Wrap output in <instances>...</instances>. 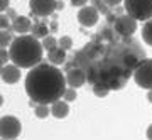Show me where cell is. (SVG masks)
Wrapping results in <instances>:
<instances>
[{
	"instance_id": "d590c367",
	"label": "cell",
	"mask_w": 152,
	"mask_h": 140,
	"mask_svg": "<svg viewBox=\"0 0 152 140\" xmlns=\"http://www.w3.org/2000/svg\"><path fill=\"white\" fill-rule=\"evenodd\" d=\"M0 69H2V66H0Z\"/></svg>"
},
{
	"instance_id": "3957f363",
	"label": "cell",
	"mask_w": 152,
	"mask_h": 140,
	"mask_svg": "<svg viewBox=\"0 0 152 140\" xmlns=\"http://www.w3.org/2000/svg\"><path fill=\"white\" fill-rule=\"evenodd\" d=\"M42 52L44 49L39 39L29 34H19L9 46L10 61L20 69H31L32 66L39 64L42 61Z\"/></svg>"
},
{
	"instance_id": "30bf717a",
	"label": "cell",
	"mask_w": 152,
	"mask_h": 140,
	"mask_svg": "<svg viewBox=\"0 0 152 140\" xmlns=\"http://www.w3.org/2000/svg\"><path fill=\"white\" fill-rule=\"evenodd\" d=\"M66 85L71 88H80L83 86L85 83H86V74H85V71L81 68H78V66H71L69 69H66Z\"/></svg>"
},
{
	"instance_id": "5bb4252c",
	"label": "cell",
	"mask_w": 152,
	"mask_h": 140,
	"mask_svg": "<svg viewBox=\"0 0 152 140\" xmlns=\"http://www.w3.org/2000/svg\"><path fill=\"white\" fill-rule=\"evenodd\" d=\"M48 61L51 64L54 66H61L66 63V51L64 49H61L59 46H56L53 47L51 51H48Z\"/></svg>"
},
{
	"instance_id": "4316f807",
	"label": "cell",
	"mask_w": 152,
	"mask_h": 140,
	"mask_svg": "<svg viewBox=\"0 0 152 140\" xmlns=\"http://www.w3.org/2000/svg\"><path fill=\"white\" fill-rule=\"evenodd\" d=\"M10 5V0H0V12H5Z\"/></svg>"
},
{
	"instance_id": "836d02e7",
	"label": "cell",
	"mask_w": 152,
	"mask_h": 140,
	"mask_svg": "<svg viewBox=\"0 0 152 140\" xmlns=\"http://www.w3.org/2000/svg\"><path fill=\"white\" fill-rule=\"evenodd\" d=\"M36 105H37V103L34 101V100H29V106H31V108H34Z\"/></svg>"
},
{
	"instance_id": "8fae6325",
	"label": "cell",
	"mask_w": 152,
	"mask_h": 140,
	"mask_svg": "<svg viewBox=\"0 0 152 140\" xmlns=\"http://www.w3.org/2000/svg\"><path fill=\"white\" fill-rule=\"evenodd\" d=\"M0 78L7 85H15L20 79V68L15 64H4L0 69Z\"/></svg>"
},
{
	"instance_id": "44dd1931",
	"label": "cell",
	"mask_w": 152,
	"mask_h": 140,
	"mask_svg": "<svg viewBox=\"0 0 152 140\" xmlns=\"http://www.w3.org/2000/svg\"><path fill=\"white\" fill-rule=\"evenodd\" d=\"M41 44H42V49H46V51H51L53 47H56L58 46V41H56V37H53V36H46V37H42V41H41Z\"/></svg>"
},
{
	"instance_id": "83f0119b",
	"label": "cell",
	"mask_w": 152,
	"mask_h": 140,
	"mask_svg": "<svg viewBox=\"0 0 152 140\" xmlns=\"http://www.w3.org/2000/svg\"><path fill=\"white\" fill-rule=\"evenodd\" d=\"M86 2H88V0H71V5H75V7H83V5H86Z\"/></svg>"
},
{
	"instance_id": "cb8c5ba5",
	"label": "cell",
	"mask_w": 152,
	"mask_h": 140,
	"mask_svg": "<svg viewBox=\"0 0 152 140\" xmlns=\"http://www.w3.org/2000/svg\"><path fill=\"white\" fill-rule=\"evenodd\" d=\"M0 29H10V19L0 12Z\"/></svg>"
},
{
	"instance_id": "e575fe53",
	"label": "cell",
	"mask_w": 152,
	"mask_h": 140,
	"mask_svg": "<svg viewBox=\"0 0 152 140\" xmlns=\"http://www.w3.org/2000/svg\"><path fill=\"white\" fill-rule=\"evenodd\" d=\"M2 105H4V96L0 95V106H2Z\"/></svg>"
},
{
	"instance_id": "f1b7e54d",
	"label": "cell",
	"mask_w": 152,
	"mask_h": 140,
	"mask_svg": "<svg viewBox=\"0 0 152 140\" xmlns=\"http://www.w3.org/2000/svg\"><path fill=\"white\" fill-rule=\"evenodd\" d=\"M5 15L9 17V19H15L17 14H15V10H14V9H7V10H5Z\"/></svg>"
},
{
	"instance_id": "ac0fdd59",
	"label": "cell",
	"mask_w": 152,
	"mask_h": 140,
	"mask_svg": "<svg viewBox=\"0 0 152 140\" xmlns=\"http://www.w3.org/2000/svg\"><path fill=\"white\" fill-rule=\"evenodd\" d=\"M34 113H36L37 118H48L49 115H51V108H49V105H46V103H37V105L34 106Z\"/></svg>"
},
{
	"instance_id": "7c38bea8",
	"label": "cell",
	"mask_w": 152,
	"mask_h": 140,
	"mask_svg": "<svg viewBox=\"0 0 152 140\" xmlns=\"http://www.w3.org/2000/svg\"><path fill=\"white\" fill-rule=\"evenodd\" d=\"M31 26L32 22L31 19L26 15H17L15 19H12V24H10V29L12 32H17V34H27L31 31Z\"/></svg>"
},
{
	"instance_id": "6da1fadb",
	"label": "cell",
	"mask_w": 152,
	"mask_h": 140,
	"mask_svg": "<svg viewBox=\"0 0 152 140\" xmlns=\"http://www.w3.org/2000/svg\"><path fill=\"white\" fill-rule=\"evenodd\" d=\"M145 58V51L134 37H120L113 26L107 22L98 29L80 51L73 56V66L85 71L90 85L102 83L110 91H118L132 78L139 61Z\"/></svg>"
},
{
	"instance_id": "4fadbf2b",
	"label": "cell",
	"mask_w": 152,
	"mask_h": 140,
	"mask_svg": "<svg viewBox=\"0 0 152 140\" xmlns=\"http://www.w3.org/2000/svg\"><path fill=\"white\" fill-rule=\"evenodd\" d=\"M51 115L56 117V118H66L68 113H69V106H68V101L64 100H56V101L51 103Z\"/></svg>"
},
{
	"instance_id": "7a4b0ae2",
	"label": "cell",
	"mask_w": 152,
	"mask_h": 140,
	"mask_svg": "<svg viewBox=\"0 0 152 140\" xmlns=\"http://www.w3.org/2000/svg\"><path fill=\"white\" fill-rule=\"evenodd\" d=\"M66 90V78L58 66L51 63H39L32 66L26 76V93L36 103L51 105L63 98Z\"/></svg>"
},
{
	"instance_id": "8992f818",
	"label": "cell",
	"mask_w": 152,
	"mask_h": 140,
	"mask_svg": "<svg viewBox=\"0 0 152 140\" xmlns=\"http://www.w3.org/2000/svg\"><path fill=\"white\" fill-rule=\"evenodd\" d=\"M22 132V123L20 120L7 115V117H0V139L5 140H12L17 139Z\"/></svg>"
},
{
	"instance_id": "7402d4cb",
	"label": "cell",
	"mask_w": 152,
	"mask_h": 140,
	"mask_svg": "<svg viewBox=\"0 0 152 140\" xmlns=\"http://www.w3.org/2000/svg\"><path fill=\"white\" fill-rule=\"evenodd\" d=\"M58 46H59L61 49H64V51H69V49H73V39H71L69 36H63V37H59V41H58Z\"/></svg>"
},
{
	"instance_id": "f546056e",
	"label": "cell",
	"mask_w": 152,
	"mask_h": 140,
	"mask_svg": "<svg viewBox=\"0 0 152 140\" xmlns=\"http://www.w3.org/2000/svg\"><path fill=\"white\" fill-rule=\"evenodd\" d=\"M58 31V22H56V19L51 24H49V32H56Z\"/></svg>"
},
{
	"instance_id": "52a82bcc",
	"label": "cell",
	"mask_w": 152,
	"mask_h": 140,
	"mask_svg": "<svg viewBox=\"0 0 152 140\" xmlns=\"http://www.w3.org/2000/svg\"><path fill=\"white\" fill-rule=\"evenodd\" d=\"M113 29L120 37H132L134 32L137 31V20L134 17H130L129 14H120L117 15V19L113 20Z\"/></svg>"
},
{
	"instance_id": "4dcf8cb0",
	"label": "cell",
	"mask_w": 152,
	"mask_h": 140,
	"mask_svg": "<svg viewBox=\"0 0 152 140\" xmlns=\"http://www.w3.org/2000/svg\"><path fill=\"white\" fill-rule=\"evenodd\" d=\"M64 9V4L61 0H56V10H63Z\"/></svg>"
},
{
	"instance_id": "484cf974",
	"label": "cell",
	"mask_w": 152,
	"mask_h": 140,
	"mask_svg": "<svg viewBox=\"0 0 152 140\" xmlns=\"http://www.w3.org/2000/svg\"><path fill=\"white\" fill-rule=\"evenodd\" d=\"M124 0H105V4L110 7V9H113V7H117V5H120Z\"/></svg>"
},
{
	"instance_id": "603a6c76",
	"label": "cell",
	"mask_w": 152,
	"mask_h": 140,
	"mask_svg": "<svg viewBox=\"0 0 152 140\" xmlns=\"http://www.w3.org/2000/svg\"><path fill=\"white\" fill-rule=\"evenodd\" d=\"M76 98H78V95H76V88H68L66 86L64 93H63V100L64 101H75Z\"/></svg>"
},
{
	"instance_id": "277c9868",
	"label": "cell",
	"mask_w": 152,
	"mask_h": 140,
	"mask_svg": "<svg viewBox=\"0 0 152 140\" xmlns=\"http://www.w3.org/2000/svg\"><path fill=\"white\" fill-rule=\"evenodd\" d=\"M124 9L135 20L152 19V0H124Z\"/></svg>"
},
{
	"instance_id": "ba28073f",
	"label": "cell",
	"mask_w": 152,
	"mask_h": 140,
	"mask_svg": "<svg viewBox=\"0 0 152 140\" xmlns=\"http://www.w3.org/2000/svg\"><path fill=\"white\" fill-rule=\"evenodd\" d=\"M29 9L34 17H49L56 10V0H31Z\"/></svg>"
},
{
	"instance_id": "d6a6232c",
	"label": "cell",
	"mask_w": 152,
	"mask_h": 140,
	"mask_svg": "<svg viewBox=\"0 0 152 140\" xmlns=\"http://www.w3.org/2000/svg\"><path fill=\"white\" fill-rule=\"evenodd\" d=\"M147 100L152 103V90H149V93H147Z\"/></svg>"
},
{
	"instance_id": "9c48e42d",
	"label": "cell",
	"mask_w": 152,
	"mask_h": 140,
	"mask_svg": "<svg viewBox=\"0 0 152 140\" xmlns=\"http://www.w3.org/2000/svg\"><path fill=\"white\" fill-rule=\"evenodd\" d=\"M98 17H100V14H98V10L93 5H83V7H80V12H78V20H80V24H81L83 27L96 26Z\"/></svg>"
},
{
	"instance_id": "5b68a950",
	"label": "cell",
	"mask_w": 152,
	"mask_h": 140,
	"mask_svg": "<svg viewBox=\"0 0 152 140\" xmlns=\"http://www.w3.org/2000/svg\"><path fill=\"white\" fill-rule=\"evenodd\" d=\"M132 76H134L139 88L152 90V59L144 58L142 61H139V64L135 66Z\"/></svg>"
},
{
	"instance_id": "2e32d148",
	"label": "cell",
	"mask_w": 152,
	"mask_h": 140,
	"mask_svg": "<svg viewBox=\"0 0 152 140\" xmlns=\"http://www.w3.org/2000/svg\"><path fill=\"white\" fill-rule=\"evenodd\" d=\"M142 39H144V42L152 46V19L145 20L144 27H142Z\"/></svg>"
},
{
	"instance_id": "ffe728a7",
	"label": "cell",
	"mask_w": 152,
	"mask_h": 140,
	"mask_svg": "<svg viewBox=\"0 0 152 140\" xmlns=\"http://www.w3.org/2000/svg\"><path fill=\"white\" fill-rule=\"evenodd\" d=\"M91 86H93V93H95V96H98V98H105L110 93V90L105 86V85H102V83H95V85H91Z\"/></svg>"
},
{
	"instance_id": "d6986e66",
	"label": "cell",
	"mask_w": 152,
	"mask_h": 140,
	"mask_svg": "<svg viewBox=\"0 0 152 140\" xmlns=\"http://www.w3.org/2000/svg\"><path fill=\"white\" fill-rule=\"evenodd\" d=\"M90 2H91V5L98 10V14H102V15H107V14L112 10V9L105 4V0H90Z\"/></svg>"
},
{
	"instance_id": "d4e9b609",
	"label": "cell",
	"mask_w": 152,
	"mask_h": 140,
	"mask_svg": "<svg viewBox=\"0 0 152 140\" xmlns=\"http://www.w3.org/2000/svg\"><path fill=\"white\" fill-rule=\"evenodd\" d=\"M7 61H10V56H9V51L5 47L0 49V66L7 64Z\"/></svg>"
},
{
	"instance_id": "1f68e13d",
	"label": "cell",
	"mask_w": 152,
	"mask_h": 140,
	"mask_svg": "<svg viewBox=\"0 0 152 140\" xmlns=\"http://www.w3.org/2000/svg\"><path fill=\"white\" fill-rule=\"evenodd\" d=\"M147 139H151V140H152V125L149 127V128H147Z\"/></svg>"
},
{
	"instance_id": "9a60e30c",
	"label": "cell",
	"mask_w": 152,
	"mask_h": 140,
	"mask_svg": "<svg viewBox=\"0 0 152 140\" xmlns=\"http://www.w3.org/2000/svg\"><path fill=\"white\" fill-rule=\"evenodd\" d=\"M31 36H34L36 39H42V37H46L49 34V26H48V22L46 20H36L31 26Z\"/></svg>"
},
{
	"instance_id": "e0dca14e",
	"label": "cell",
	"mask_w": 152,
	"mask_h": 140,
	"mask_svg": "<svg viewBox=\"0 0 152 140\" xmlns=\"http://www.w3.org/2000/svg\"><path fill=\"white\" fill-rule=\"evenodd\" d=\"M12 39H14V36H12V29H0V49L10 46Z\"/></svg>"
}]
</instances>
